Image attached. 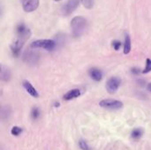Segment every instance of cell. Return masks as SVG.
Instances as JSON below:
<instances>
[{
    "label": "cell",
    "instance_id": "obj_13",
    "mask_svg": "<svg viewBox=\"0 0 151 150\" xmlns=\"http://www.w3.org/2000/svg\"><path fill=\"white\" fill-rule=\"evenodd\" d=\"M11 79V72L8 67L4 65H1V80L4 81H8Z\"/></svg>",
    "mask_w": 151,
    "mask_h": 150
},
{
    "label": "cell",
    "instance_id": "obj_4",
    "mask_svg": "<svg viewBox=\"0 0 151 150\" xmlns=\"http://www.w3.org/2000/svg\"><path fill=\"white\" fill-rule=\"evenodd\" d=\"M81 0H68L61 8V13L64 16H68L78 8Z\"/></svg>",
    "mask_w": 151,
    "mask_h": 150
},
{
    "label": "cell",
    "instance_id": "obj_10",
    "mask_svg": "<svg viewBox=\"0 0 151 150\" xmlns=\"http://www.w3.org/2000/svg\"><path fill=\"white\" fill-rule=\"evenodd\" d=\"M38 58H39L38 55L36 53H35V52H32V51H29V52L27 51L24 55V60L27 63L31 64V65L36 64L37 61H38Z\"/></svg>",
    "mask_w": 151,
    "mask_h": 150
},
{
    "label": "cell",
    "instance_id": "obj_16",
    "mask_svg": "<svg viewBox=\"0 0 151 150\" xmlns=\"http://www.w3.org/2000/svg\"><path fill=\"white\" fill-rule=\"evenodd\" d=\"M81 2L82 3L83 6L87 9H91L95 4V0H81Z\"/></svg>",
    "mask_w": 151,
    "mask_h": 150
},
{
    "label": "cell",
    "instance_id": "obj_5",
    "mask_svg": "<svg viewBox=\"0 0 151 150\" xmlns=\"http://www.w3.org/2000/svg\"><path fill=\"white\" fill-rule=\"evenodd\" d=\"M121 84V80L117 78V77H112L111 79H109L106 82V89L110 94H115L119 86Z\"/></svg>",
    "mask_w": 151,
    "mask_h": 150
},
{
    "label": "cell",
    "instance_id": "obj_6",
    "mask_svg": "<svg viewBox=\"0 0 151 150\" xmlns=\"http://www.w3.org/2000/svg\"><path fill=\"white\" fill-rule=\"evenodd\" d=\"M25 42H26V40H24L23 38L19 37V36H17V38L13 41V42L11 45V50L14 57H18L19 55L20 50H21Z\"/></svg>",
    "mask_w": 151,
    "mask_h": 150
},
{
    "label": "cell",
    "instance_id": "obj_12",
    "mask_svg": "<svg viewBox=\"0 0 151 150\" xmlns=\"http://www.w3.org/2000/svg\"><path fill=\"white\" fill-rule=\"evenodd\" d=\"M88 74L90 76V78L92 80H94L95 81H100L103 78V73L102 72L97 69V68H92L88 71Z\"/></svg>",
    "mask_w": 151,
    "mask_h": 150
},
{
    "label": "cell",
    "instance_id": "obj_25",
    "mask_svg": "<svg viewBox=\"0 0 151 150\" xmlns=\"http://www.w3.org/2000/svg\"><path fill=\"white\" fill-rule=\"evenodd\" d=\"M54 1H56V2H58V1H60V0H54Z\"/></svg>",
    "mask_w": 151,
    "mask_h": 150
},
{
    "label": "cell",
    "instance_id": "obj_7",
    "mask_svg": "<svg viewBox=\"0 0 151 150\" xmlns=\"http://www.w3.org/2000/svg\"><path fill=\"white\" fill-rule=\"evenodd\" d=\"M20 3L26 12H32L39 6V0H20Z\"/></svg>",
    "mask_w": 151,
    "mask_h": 150
},
{
    "label": "cell",
    "instance_id": "obj_24",
    "mask_svg": "<svg viewBox=\"0 0 151 150\" xmlns=\"http://www.w3.org/2000/svg\"><path fill=\"white\" fill-rule=\"evenodd\" d=\"M148 90L151 92V82L150 83H149V85H148Z\"/></svg>",
    "mask_w": 151,
    "mask_h": 150
},
{
    "label": "cell",
    "instance_id": "obj_8",
    "mask_svg": "<svg viewBox=\"0 0 151 150\" xmlns=\"http://www.w3.org/2000/svg\"><path fill=\"white\" fill-rule=\"evenodd\" d=\"M16 32H17V35L19 37L23 38L24 40H27L29 39V37L31 36V31L28 27H26L25 24L23 23H19L17 27H16Z\"/></svg>",
    "mask_w": 151,
    "mask_h": 150
},
{
    "label": "cell",
    "instance_id": "obj_2",
    "mask_svg": "<svg viewBox=\"0 0 151 150\" xmlns=\"http://www.w3.org/2000/svg\"><path fill=\"white\" fill-rule=\"evenodd\" d=\"M30 47L33 49H44L47 50H53L56 47V42L53 40L49 39L36 40L30 44Z\"/></svg>",
    "mask_w": 151,
    "mask_h": 150
},
{
    "label": "cell",
    "instance_id": "obj_23",
    "mask_svg": "<svg viewBox=\"0 0 151 150\" xmlns=\"http://www.w3.org/2000/svg\"><path fill=\"white\" fill-rule=\"evenodd\" d=\"M59 106H60V103H59L58 102H55V103H54V107H55V108H58Z\"/></svg>",
    "mask_w": 151,
    "mask_h": 150
},
{
    "label": "cell",
    "instance_id": "obj_14",
    "mask_svg": "<svg viewBox=\"0 0 151 150\" xmlns=\"http://www.w3.org/2000/svg\"><path fill=\"white\" fill-rule=\"evenodd\" d=\"M131 38H130V35L129 34H126L125 36V43H124V53L127 55V54H129L130 51H131Z\"/></svg>",
    "mask_w": 151,
    "mask_h": 150
},
{
    "label": "cell",
    "instance_id": "obj_18",
    "mask_svg": "<svg viewBox=\"0 0 151 150\" xmlns=\"http://www.w3.org/2000/svg\"><path fill=\"white\" fill-rule=\"evenodd\" d=\"M21 133H22V129L20 127H18V126H13L11 130V133L14 136H18Z\"/></svg>",
    "mask_w": 151,
    "mask_h": 150
},
{
    "label": "cell",
    "instance_id": "obj_22",
    "mask_svg": "<svg viewBox=\"0 0 151 150\" xmlns=\"http://www.w3.org/2000/svg\"><path fill=\"white\" fill-rule=\"evenodd\" d=\"M131 72H132L133 74H134V75H139V74H141L142 72V70H141L140 68H138V67H133V68L131 69Z\"/></svg>",
    "mask_w": 151,
    "mask_h": 150
},
{
    "label": "cell",
    "instance_id": "obj_17",
    "mask_svg": "<svg viewBox=\"0 0 151 150\" xmlns=\"http://www.w3.org/2000/svg\"><path fill=\"white\" fill-rule=\"evenodd\" d=\"M151 72V59L147 58L146 59V65L144 70L142 71V73H149Z\"/></svg>",
    "mask_w": 151,
    "mask_h": 150
},
{
    "label": "cell",
    "instance_id": "obj_11",
    "mask_svg": "<svg viewBox=\"0 0 151 150\" xmlns=\"http://www.w3.org/2000/svg\"><path fill=\"white\" fill-rule=\"evenodd\" d=\"M81 95V90L75 88V89H72V90L68 91V92L63 96V99H64L65 101H70V100H73V99H75V98L79 97Z\"/></svg>",
    "mask_w": 151,
    "mask_h": 150
},
{
    "label": "cell",
    "instance_id": "obj_3",
    "mask_svg": "<svg viewBox=\"0 0 151 150\" xmlns=\"http://www.w3.org/2000/svg\"><path fill=\"white\" fill-rule=\"evenodd\" d=\"M99 105L102 108L111 111L120 110L121 108H123V103L114 99H104L99 103Z\"/></svg>",
    "mask_w": 151,
    "mask_h": 150
},
{
    "label": "cell",
    "instance_id": "obj_1",
    "mask_svg": "<svg viewBox=\"0 0 151 150\" xmlns=\"http://www.w3.org/2000/svg\"><path fill=\"white\" fill-rule=\"evenodd\" d=\"M88 22L87 19L82 16H76L71 21L72 34L74 37L81 36L87 29Z\"/></svg>",
    "mask_w": 151,
    "mask_h": 150
},
{
    "label": "cell",
    "instance_id": "obj_9",
    "mask_svg": "<svg viewBox=\"0 0 151 150\" xmlns=\"http://www.w3.org/2000/svg\"><path fill=\"white\" fill-rule=\"evenodd\" d=\"M22 85H23L24 88L26 89V91H27L31 96H33V97H35V98L39 97V94H38L37 90L34 88V86H33L28 80H23Z\"/></svg>",
    "mask_w": 151,
    "mask_h": 150
},
{
    "label": "cell",
    "instance_id": "obj_21",
    "mask_svg": "<svg viewBox=\"0 0 151 150\" xmlns=\"http://www.w3.org/2000/svg\"><path fill=\"white\" fill-rule=\"evenodd\" d=\"M112 47L115 50H119L121 47V42L118 40H115L112 42Z\"/></svg>",
    "mask_w": 151,
    "mask_h": 150
},
{
    "label": "cell",
    "instance_id": "obj_19",
    "mask_svg": "<svg viewBox=\"0 0 151 150\" xmlns=\"http://www.w3.org/2000/svg\"><path fill=\"white\" fill-rule=\"evenodd\" d=\"M40 116V110L38 108H33L32 109V111H31V117L32 118L34 119H36L38 118Z\"/></svg>",
    "mask_w": 151,
    "mask_h": 150
},
{
    "label": "cell",
    "instance_id": "obj_15",
    "mask_svg": "<svg viewBox=\"0 0 151 150\" xmlns=\"http://www.w3.org/2000/svg\"><path fill=\"white\" fill-rule=\"evenodd\" d=\"M142 134H143V131H142V129H140V128H137V129H134V130L132 132V133H131V138L137 141V140H139V139L142 136Z\"/></svg>",
    "mask_w": 151,
    "mask_h": 150
},
{
    "label": "cell",
    "instance_id": "obj_20",
    "mask_svg": "<svg viewBox=\"0 0 151 150\" xmlns=\"http://www.w3.org/2000/svg\"><path fill=\"white\" fill-rule=\"evenodd\" d=\"M79 146H80L81 149H82V150H90L89 147L88 146L87 142H86V141H85L84 140H80V141H79Z\"/></svg>",
    "mask_w": 151,
    "mask_h": 150
}]
</instances>
